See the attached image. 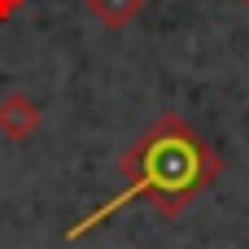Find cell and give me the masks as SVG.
Listing matches in <instances>:
<instances>
[{"instance_id": "cell-1", "label": "cell", "mask_w": 249, "mask_h": 249, "mask_svg": "<svg viewBox=\"0 0 249 249\" xmlns=\"http://www.w3.org/2000/svg\"><path fill=\"white\" fill-rule=\"evenodd\" d=\"M118 175L123 188L101 201L92 214H83L79 223L66 228V241H83L92 228H101L105 219H114L118 210H127L131 201H149L162 219L184 214L201 193L214 188V179L223 175V158L219 149L179 114H158L118 158Z\"/></svg>"}, {"instance_id": "cell-2", "label": "cell", "mask_w": 249, "mask_h": 249, "mask_svg": "<svg viewBox=\"0 0 249 249\" xmlns=\"http://www.w3.org/2000/svg\"><path fill=\"white\" fill-rule=\"evenodd\" d=\"M39 123H44V109H39L35 96H26V92H4L0 96V136L4 140L18 144V140L35 136Z\"/></svg>"}, {"instance_id": "cell-3", "label": "cell", "mask_w": 249, "mask_h": 249, "mask_svg": "<svg viewBox=\"0 0 249 249\" xmlns=\"http://www.w3.org/2000/svg\"><path fill=\"white\" fill-rule=\"evenodd\" d=\"M149 0H83V9L105 26V31H127L140 13H144Z\"/></svg>"}, {"instance_id": "cell-4", "label": "cell", "mask_w": 249, "mask_h": 249, "mask_svg": "<svg viewBox=\"0 0 249 249\" xmlns=\"http://www.w3.org/2000/svg\"><path fill=\"white\" fill-rule=\"evenodd\" d=\"M22 4H26V0H0V22H9V18H13Z\"/></svg>"}, {"instance_id": "cell-5", "label": "cell", "mask_w": 249, "mask_h": 249, "mask_svg": "<svg viewBox=\"0 0 249 249\" xmlns=\"http://www.w3.org/2000/svg\"><path fill=\"white\" fill-rule=\"evenodd\" d=\"M241 4H245V9H249V0H241Z\"/></svg>"}]
</instances>
